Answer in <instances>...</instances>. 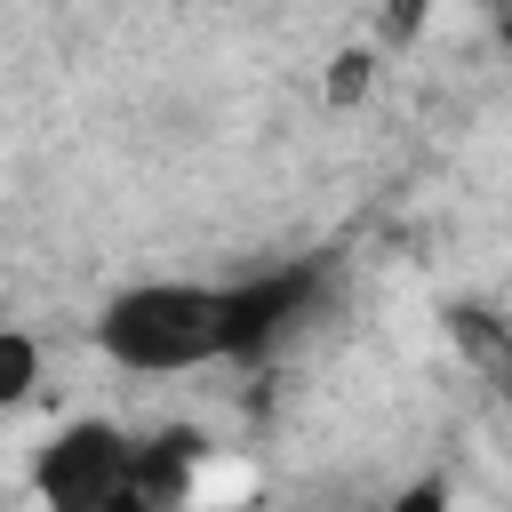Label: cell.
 Listing matches in <instances>:
<instances>
[{
    "mask_svg": "<svg viewBox=\"0 0 512 512\" xmlns=\"http://www.w3.org/2000/svg\"><path fill=\"white\" fill-rule=\"evenodd\" d=\"M96 344L120 368H208L224 360V288H192V280H144L120 288L96 312Z\"/></svg>",
    "mask_w": 512,
    "mask_h": 512,
    "instance_id": "6da1fadb",
    "label": "cell"
},
{
    "mask_svg": "<svg viewBox=\"0 0 512 512\" xmlns=\"http://www.w3.org/2000/svg\"><path fill=\"white\" fill-rule=\"evenodd\" d=\"M328 264L320 256H296V264H272L256 280H232L224 288V360H272L288 336H304L328 304Z\"/></svg>",
    "mask_w": 512,
    "mask_h": 512,
    "instance_id": "7a4b0ae2",
    "label": "cell"
},
{
    "mask_svg": "<svg viewBox=\"0 0 512 512\" xmlns=\"http://www.w3.org/2000/svg\"><path fill=\"white\" fill-rule=\"evenodd\" d=\"M120 472H128V432L104 416H80L32 456V496L48 512H112Z\"/></svg>",
    "mask_w": 512,
    "mask_h": 512,
    "instance_id": "3957f363",
    "label": "cell"
},
{
    "mask_svg": "<svg viewBox=\"0 0 512 512\" xmlns=\"http://www.w3.org/2000/svg\"><path fill=\"white\" fill-rule=\"evenodd\" d=\"M200 456H208V440L184 432V424H168V432H152V440H128V472H120L112 512H184Z\"/></svg>",
    "mask_w": 512,
    "mask_h": 512,
    "instance_id": "277c9868",
    "label": "cell"
},
{
    "mask_svg": "<svg viewBox=\"0 0 512 512\" xmlns=\"http://www.w3.org/2000/svg\"><path fill=\"white\" fill-rule=\"evenodd\" d=\"M448 336H456L480 368H504V328H496L488 304H456V312H448Z\"/></svg>",
    "mask_w": 512,
    "mask_h": 512,
    "instance_id": "5b68a950",
    "label": "cell"
},
{
    "mask_svg": "<svg viewBox=\"0 0 512 512\" xmlns=\"http://www.w3.org/2000/svg\"><path fill=\"white\" fill-rule=\"evenodd\" d=\"M32 384H40V344L24 328H0V408H16Z\"/></svg>",
    "mask_w": 512,
    "mask_h": 512,
    "instance_id": "8992f818",
    "label": "cell"
},
{
    "mask_svg": "<svg viewBox=\"0 0 512 512\" xmlns=\"http://www.w3.org/2000/svg\"><path fill=\"white\" fill-rule=\"evenodd\" d=\"M384 512H448V480H440V472H424V480H408Z\"/></svg>",
    "mask_w": 512,
    "mask_h": 512,
    "instance_id": "52a82bcc",
    "label": "cell"
},
{
    "mask_svg": "<svg viewBox=\"0 0 512 512\" xmlns=\"http://www.w3.org/2000/svg\"><path fill=\"white\" fill-rule=\"evenodd\" d=\"M360 80H368V56H344V64H336V80H328V96H336V104H352V96H360Z\"/></svg>",
    "mask_w": 512,
    "mask_h": 512,
    "instance_id": "ba28073f",
    "label": "cell"
}]
</instances>
